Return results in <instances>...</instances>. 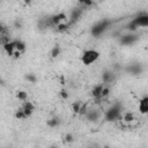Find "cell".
Segmentation results:
<instances>
[{"instance_id":"1","label":"cell","mask_w":148,"mask_h":148,"mask_svg":"<svg viewBox=\"0 0 148 148\" xmlns=\"http://www.w3.org/2000/svg\"><path fill=\"white\" fill-rule=\"evenodd\" d=\"M148 27V13H141L139 15H136L128 24H127V29L132 32H134L138 28H146Z\"/></svg>"},{"instance_id":"2","label":"cell","mask_w":148,"mask_h":148,"mask_svg":"<svg viewBox=\"0 0 148 148\" xmlns=\"http://www.w3.org/2000/svg\"><path fill=\"white\" fill-rule=\"evenodd\" d=\"M123 106L120 103H113L105 112H104V120L106 121H116L121 118Z\"/></svg>"},{"instance_id":"3","label":"cell","mask_w":148,"mask_h":148,"mask_svg":"<svg viewBox=\"0 0 148 148\" xmlns=\"http://www.w3.org/2000/svg\"><path fill=\"white\" fill-rule=\"evenodd\" d=\"M99 52L95 49H89V50H86L83 51L82 56H81V61L84 66H90L91 64L96 62L99 58Z\"/></svg>"},{"instance_id":"4","label":"cell","mask_w":148,"mask_h":148,"mask_svg":"<svg viewBox=\"0 0 148 148\" xmlns=\"http://www.w3.org/2000/svg\"><path fill=\"white\" fill-rule=\"evenodd\" d=\"M110 24H111V21L108 20V18H104V20L98 21L96 24H94L91 27V35L94 37H99L101 35H103L109 29Z\"/></svg>"},{"instance_id":"5","label":"cell","mask_w":148,"mask_h":148,"mask_svg":"<svg viewBox=\"0 0 148 148\" xmlns=\"http://www.w3.org/2000/svg\"><path fill=\"white\" fill-rule=\"evenodd\" d=\"M138 39H139V36H138L136 34L130 32V34H127V35L121 36L120 39H119V43H120L121 45H124V46H131V45H133Z\"/></svg>"},{"instance_id":"6","label":"cell","mask_w":148,"mask_h":148,"mask_svg":"<svg viewBox=\"0 0 148 148\" xmlns=\"http://www.w3.org/2000/svg\"><path fill=\"white\" fill-rule=\"evenodd\" d=\"M101 117H102V112L97 109H88V111L84 114V118L88 121H91V123L98 121L101 119Z\"/></svg>"},{"instance_id":"7","label":"cell","mask_w":148,"mask_h":148,"mask_svg":"<svg viewBox=\"0 0 148 148\" xmlns=\"http://www.w3.org/2000/svg\"><path fill=\"white\" fill-rule=\"evenodd\" d=\"M125 71H126L127 73H130L131 75H140V74L142 73L143 68H142V66H141L140 64L135 62V64H130V65H127L126 68H125Z\"/></svg>"},{"instance_id":"8","label":"cell","mask_w":148,"mask_h":148,"mask_svg":"<svg viewBox=\"0 0 148 148\" xmlns=\"http://www.w3.org/2000/svg\"><path fill=\"white\" fill-rule=\"evenodd\" d=\"M114 80H116V74H114L113 71L106 69V71L103 72V74H102V82H103V83L110 84V83H112Z\"/></svg>"},{"instance_id":"9","label":"cell","mask_w":148,"mask_h":148,"mask_svg":"<svg viewBox=\"0 0 148 148\" xmlns=\"http://www.w3.org/2000/svg\"><path fill=\"white\" fill-rule=\"evenodd\" d=\"M8 42H10L9 30L3 24H1V28H0V43H1V45H5Z\"/></svg>"},{"instance_id":"10","label":"cell","mask_w":148,"mask_h":148,"mask_svg":"<svg viewBox=\"0 0 148 148\" xmlns=\"http://www.w3.org/2000/svg\"><path fill=\"white\" fill-rule=\"evenodd\" d=\"M21 109L23 110V112L25 113V116H27V118H28V117H30V116L34 113V111H35V105H34L31 102H29V101L27 99V101L23 102Z\"/></svg>"},{"instance_id":"11","label":"cell","mask_w":148,"mask_h":148,"mask_svg":"<svg viewBox=\"0 0 148 148\" xmlns=\"http://www.w3.org/2000/svg\"><path fill=\"white\" fill-rule=\"evenodd\" d=\"M105 83H98L96 86L92 87L91 89V96L95 98V99H101V96H102V91H103V88H104Z\"/></svg>"},{"instance_id":"12","label":"cell","mask_w":148,"mask_h":148,"mask_svg":"<svg viewBox=\"0 0 148 148\" xmlns=\"http://www.w3.org/2000/svg\"><path fill=\"white\" fill-rule=\"evenodd\" d=\"M138 109H139L140 113H142V114H148V96H145V97H142V98L139 101Z\"/></svg>"},{"instance_id":"13","label":"cell","mask_w":148,"mask_h":148,"mask_svg":"<svg viewBox=\"0 0 148 148\" xmlns=\"http://www.w3.org/2000/svg\"><path fill=\"white\" fill-rule=\"evenodd\" d=\"M5 52L7 53V56L9 57H14V53L16 51V47H15V40H10L8 43H6L5 45H2Z\"/></svg>"},{"instance_id":"14","label":"cell","mask_w":148,"mask_h":148,"mask_svg":"<svg viewBox=\"0 0 148 148\" xmlns=\"http://www.w3.org/2000/svg\"><path fill=\"white\" fill-rule=\"evenodd\" d=\"M81 15H82V9H80V8H74V9L72 10V13H71V17H69V21H68L69 24L72 25L73 23L77 22V21L80 20Z\"/></svg>"},{"instance_id":"15","label":"cell","mask_w":148,"mask_h":148,"mask_svg":"<svg viewBox=\"0 0 148 148\" xmlns=\"http://www.w3.org/2000/svg\"><path fill=\"white\" fill-rule=\"evenodd\" d=\"M66 18H67V16H66L65 13H58V14L51 16V20H52V23H53L54 27H57L58 24H60L64 21H66Z\"/></svg>"},{"instance_id":"16","label":"cell","mask_w":148,"mask_h":148,"mask_svg":"<svg viewBox=\"0 0 148 148\" xmlns=\"http://www.w3.org/2000/svg\"><path fill=\"white\" fill-rule=\"evenodd\" d=\"M60 123H61V120H60L59 117H52L51 119H49L46 121V125L49 127H51V128H56V127H58L60 125Z\"/></svg>"},{"instance_id":"17","label":"cell","mask_w":148,"mask_h":148,"mask_svg":"<svg viewBox=\"0 0 148 148\" xmlns=\"http://www.w3.org/2000/svg\"><path fill=\"white\" fill-rule=\"evenodd\" d=\"M69 27H71L69 22H66V21H65V22L58 24V25L54 27V28H56V30H57L58 32H65V31H67V30L69 29Z\"/></svg>"},{"instance_id":"18","label":"cell","mask_w":148,"mask_h":148,"mask_svg":"<svg viewBox=\"0 0 148 148\" xmlns=\"http://www.w3.org/2000/svg\"><path fill=\"white\" fill-rule=\"evenodd\" d=\"M15 47H16V51H18V52H21V53L24 52L25 49H27L25 43L22 42V40H20V39H16V40H15Z\"/></svg>"},{"instance_id":"19","label":"cell","mask_w":148,"mask_h":148,"mask_svg":"<svg viewBox=\"0 0 148 148\" xmlns=\"http://www.w3.org/2000/svg\"><path fill=\"white\" fill-rule=\"evenodd\" d=\"M16 97H17L20 101L24 102V101L28 99V92L24 91V90H18V91H16Z\"/></svg>"},{"instance_id":"20","label":"cell","mask_w":148,"mask_h":148,"mask_svg":"<svg viewBox=\"0 0 148 148\" xmlns=\"http://www.w3.org/2000/svg\"><path fill=\"white\" fill-rule=\"evenodd\" d=\"M60 52H61L60 46H59V45H54V46L52 47V50H51V57H52V58H57V57H59Z\"/></svg>"},{"instance_id":"21","label":"cell","mask_w":148,"mask_h":148,"mask_svg":"<svg viewBox=\"0 0 148 148\" xmlns=\"http://www.w3.org/2000/svg\"><path fill=\"white\" fill-rule=\"evenodd\" d=\"M81 105H82V102L81 101H75L72 104V111L74 113H79L80 112V109H81Z\"/></svg>"},{"instance_id":"22","label":"cell","mask_w":148,"mask_h":148,"mask_svg":"<svg viewBox=\"0 0 148 148\" xmlns=\"http://www.w3.org/2000/svg\"><path fill=\"white\" fill-rule=\"evenodd\" d=\"M15 118H16V119H20V120H21V119H25V118H27L25 113L23 112V110H22L21 108L15 112Z\"/></svg>"},{"instance_id":"23","label":"cell","mask_w":148,"mask_h":148,"mask_svg":"<svg viewBox=\"0 0 148 148\" xmlns=\"http://www.w3.org/2000/svg\"><path fill=\"white\" fill-rule=\"evenodd\" d=\"M109 94H110V87H109V84H105V86H104V88H103V91H102L101 99H103V98L108 97V96H109Z\"/></svg>"},{"instance_id":"24","label":"cell","mask_w":148,"mask_h":148,"mask_svg":"<svg viewBox=\"0 0 148 148\" xmlns=\"http://www.w3.org/2000/svg\"><path fill=\"white\" fill-rule=\"evenodd\" d=\"M123 119H124L126 123H131L132 120H134V116H133V113H131V112H126V113L123 116Z\"/></svg>"},{"instance_id":"25","label":"cell","mask_w":148,"mask_h":148,"mask_svg":"<svg viewBox=\"0 0 148 148\" xmlns=\"http://www.w3.org/2000/svg\"><path fill=\"white\" fill-rule=\"evenodd\" d=\"M25 79H27V80H28L30 83H36V81H37L36 75H35V74H32V73L27 74V75H25Z\"/></svg>"},{"instance_id":"26","label":"cell","mask_w":148,"mask_h":148,"mask_svg":"<svg viewBox=\"0 0 148 148\" xmlns=\"http://www.w3.org/2000/svg\"><path fill=\"white\" fill-rule=\"evenodd\" d=\"M77 2L82 6H86V7H90L92 3H94V0H77Z\"/></svg>"},{"instance_id":"27","label":"cell","mask_w":148,"mask_h":148,"mask_svg":"<svg viewBox=\"0 0 148 148\" xmlns=\"http://www.w3.org/2000/svg\"><path fill=\"white\" fill-rule=\"evenodd\" d=\"M88 111V104L87 103H82V105H81V109H80V112H79V114H81V116H84L86 114V112Z\"/></svg>"},{"instance_id":"28","label":"cell","mask_w":148,"mask_h":148,"mask_svg":"<svg viewBox=\"0 0 148 148\" xmlns=\"http://www.w3.org/2000/svg\"><path fill=\"white\" fill-rule=\"evenodd\" d=\"M65 141L68 142V143H69V142H73V141H74V135H73L72 133H67V134L65 135Z\"/></svg>"},{"instance_id":"29","label":"cell","mask_w":148,"mask_h":148,"mask_svg":"<svg viewBox=\"0 0 148 148\" xmlns=\"http://www.w3.org/2000/svg\"><path fill=\"white\" fill-rule=\"evenodd\" d=\"M59 94H60V96H61V98H62V99H67V98H68V96H69V95H68V92H67V90H65V89H61Z\"/></svg>"},{"instance_id":"30","label":"cell","mask_w":148,"mask_h":148,"mask_svg":"<svg viewBox=\"0 0 148 148\" xmlns=\"http://www.w3.org/2000/svg\"><path fill=\"white\" fill-rule=\"evenodd\" d=\"M24 3L25 5H30L31 3V0H24Z\"/></svg>"}]
</instances>
